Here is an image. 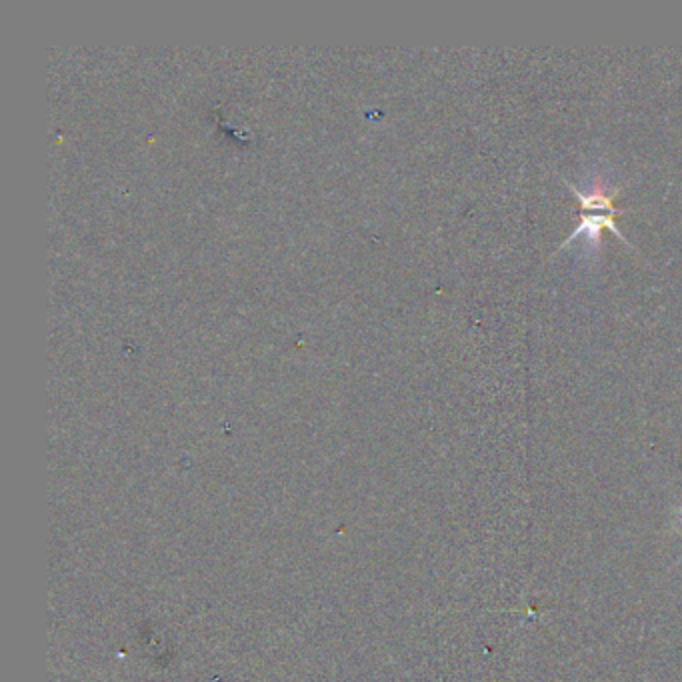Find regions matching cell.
Wrapping results in <instances>:
<instances>
[{
	"label": "cell",
	"mask_w": 682,
	"mask_h": 682,
	"mask_svg": "<svg viewBox=\"0 0 682 682\" xmlns=\"http://www.w3.org/2000/svg\"><path fill=\"white\" fill-rule=\"evenodd\" d=\"M674 532L682 535V500L674 507ZM676 564H682V554L676 560Z\"/></svg>",
	"instance_id": "obj_2"
},
{
	"label": "cell",
	"mask_w": 682,
	"mask_h": 682,
	"mask_svg": "<svg viewBox=\"0 0 682 682\" xmlns=\"http://www.w3.org/2000/svg\"><path fill=\"white\" fill-rule=\"evenodd\" d=\"M614 216L617 214L612 213H582L581 214V224L574 228V233H572L560 248H567V246H571L579 236H584V243H587V248H592V251H597L599 248V241H601L602 228H609L612 231L614 235L621 238L624 245L631 246V241H627V236L622 235L621 228L617 226V221H614Z\"/></svg>",
	"instance_id": "obj_1"
}]
</instances>
